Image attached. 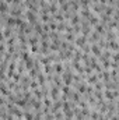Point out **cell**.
Returning <instances> with one entry per match:
<instances>
[{
    "mask_svg": "<svg viewBox=\"0 0 119 120\" xmlns=\"http://www.w3.org/2000/svg\"><path fill=\"white\" fill-rule=\"evenodd\" d=\"M91 52H92V55H95V56H101V48H99L98 45H92V46H91Z\"/></svg>",
    "mask_w": 119,
    "mask_h": 120,
    "instance_id": "obj_1",
    "label": "cell"
},
{
    "mask_svg": "<svg viewBox=\"0 0 119 120\" xmlns=\"http://www.w3.org/2000/svg\"><path fill=\"white\" fill-rule=\"evenodd\" d=\"M23 116H24V119H25V120H34V115H32V113H30V112L23 113Z\"/></svg>",
    "mask_w": 119,
    "mask_h": 120,
    "instance_id": "obj_2",
    "label": "cell"
},
{
    "mask_svg": "<svg viewBox=\"0 0 119 120\" xmlns=\"http://www.w3.org/2000/svg\"><path fill=\"white\" fill-rule=\"evenodd\" d=\"M53 68H55L58 73H63V66L59 64V63H58V64H55V67H53Z\"/></svg>",
    "mask_w": 119,
    "mask_h": 120,
    "instance_id": "obj_3",
    "label": "cell"
},
{
    "mask_svg": "<svg viewBox=\"0 0 119 120\" xmlns=\"http://www.w3.org/2000/svg\"><path fill=\"white\" fill-rule=\"evenodd\" d=\"M66 39H67L69 42H74V39H76V36H74V35H66Z\"/></svg>",
    "mask_w": 119,
    "mask_h": 120,
    "instance_id": "obj_4",
    "label": "cell"
},
{
    "mask_svg": "<svg viewBox=\"0 0 119 120\" xmlns=\"http://www.w3.org/2000/svg\"><path fill=\"white\" fill-rule=\"evenodd\" d=\"M30 88H31V90H36V88H38V82H36V81H32Z\"/></svg>",
    "mask_w": 119,
    "mask_h": 120,
    "instance_id": "obj_5",
    "label": "cell"
}]
</instances>
